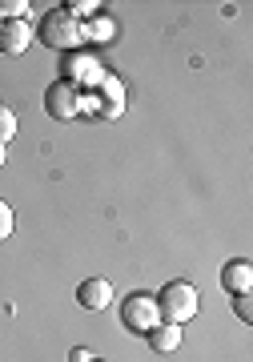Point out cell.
<instances>
[{
  "label": "cell",
  "mask_w": 253,
  "mask_h": 362,
  "mask_svg": "<svg viewBox=\"0 0 253 362\" xmlns=\"http://www.w3.org/2000/svg\"><path fill=\"white\" fill-rule=\"evenodd\" d=\"M76 302H81V310H105L113 302V286L105 278H85L76 286Z\"/></svg>",
  "instance_id": "6"
},
{
  "label": "cell",
  "mask_w": 253,
  "mask_h": 362,
  "mask_svg": "<svg viewBox=\"0 0 253 362\" xmlns=\"http://www.w3.org/2000/svg\"><path fill=\"white\" fill-rule=\"evenodd\" d=\"M93 362H101V358H93Z\"/></svg>",
  "instance_id": "17"
},
{
  "label": "cell",
  "mask_w": 253,
  "mask_h": 362,
  "mask_svg": "<svg viewBox=\"0 0 253 362\" xmlns=\"http://www.w3.org/2000/svg\"><path fill=\"white\" fill-rule=\"evenodd\" d=\"M45 113L52 121H73L81 113V89L69 85V81H52L49 89H45Z\"/></svg>",
  "instance_id": "4"
},
{
  "label": "cell",
  "mask_w": 253,
  "mask_h": 362,
  "mask_svg": "<svg viewBox=\"0 0 253 362\" xmlns=\"http://www.w3.org/2000/svg\"><path fill=\"white\" fill-rule=\"evenodd\" d=\"M61 8L73 16V21H81V16H93L101 4H97V0H69V4H61Z\"/></svg>",
  "instance_id": "12"
},
{
  "label": "cell",
  "mask_w": 253,
  "mask_h": 362,
  "mask_svg": "<svg viewBox=\"0 0 253 362\" xmlns=\"http://www.w3.org/2000/svg\"><path fill=\"white\" fill-rule=\"evenodd\" d=\"M121 322L133 334H149L153 326H161V310H157V298L149 290H133V294L121 302Z\"/></svg>",
  "instance_id": "3"
},
{
  "label": "cell",
  "mask_w": 253,
  "mask_h": 362,
  "mask_svg": "<svg viewBox=\"0 0 253 362\" xmlns=\"http://www.w3.org/2000/svg\"><path fill=\"white\" fill-rule=\"evenodd\" d=\"M0 169H4V145H0Z\"/></svg>",
  "instance_id": "16"
},
{
  "label": "cell",
  "mask_w": 253,
  "mask_h": 362,
  "mask_svg": "<svg viewBox=\"0 0 253 362\" xmlns=\"http://www.w3.org/2000/svg\"><path fill=\"white\" fill-rule=\"evenodd\" d=\"M33 45V25L28 21H0V52L4 57H20Z\"/></svg>",
  "instance_id": "5"
},
{
  "label": "cell",
  "mask_w": 253,
  "mask_h": 362,
  "mask_svg": "<svg viewBox=\"0 0 253 362\" xmlns=\"http://www.w3.org/2000/svg\"><path fill=\"white\" fill-rule=\"evenodd\" d=\"M81 21L64 13V8H49V13L37 21V40L40 45H49V49H61V52H73L76 40H81Z\"/></svg>",
  "instance_id": "2"
},
{
  "label": "cell",
  "mask_w": 253,
  "mask_h": 362,
  "mask_svg": "<svg viewBox=\"0 0 253 362\" xmlns=\"http://www.w3.org/2000/svg\"><path fill=\"white\" fill-rule=\"evenodd\" d=\"M13 233V209H8V202H0V242Z\"/></svg>",
  "instance_id": "14"
},
{
  "label": "cell",
  "mask_w": 253,
  "mask_h": 362,
  "mask_svg": "<svg viewBox=\"0 0 253 362\" xmlns=\"http://www.w3.org/2000/svg\"><path fill=\"white\" fill-rule=\"evenodd\" d=\"M16 137V113L8 105H0V145H8Z\"/></svg>",
  "instance_id": "10"
},
{
  "label": "cell",
  "mask_w": 253,
  "mask_h": 362,
  "mask_svg": "<svg viewBox=\"0 0 253 362\" xmlns=\"http://www.w3.org/2000/svg\"><path fill=\"white\" fill-rule=\"evenodd\" d=\"M69 85H81V81H101V73H97V65H93V57H85V52H64V65H61Z\"/></svg>",
  "instance_id": "8"
},
{
  "label": "cell",
  "mask_w": 253,
  "mask_h": 362,
  "mask_svg": "<svg viewBox=\"0 0 253 362\" xmlns=\"http://www.w3.org/2000/svg\"><path fill=\"white\" fill-rule=\"evenodd\" d=\"M28 0H0V21H25Z\"/></svg>",
  "instance_id": "11"
},
{
  "label": "cell",
  "mask_w": 253,
  "mask_h": 362,
  "mask_svg": "<svg viewBox=\"0 0 253 362\" xmlns=\"http://www.w3.org/2000/svg\"><path fill=\"white\" fill-rule=\"evenodd\" d=\"M153 298H157L161 322H173V326H185L197 314V306H201V294L189 282H165L161 294H153Z\"/></svg>",
  "instance_id": "1"
},
{
  "label": "cell",
  "mask_w": 253,
  "mask_h": 362,
  "mask_svg": "<svg viewBox=\"0 0 253 362\" xmlns=\"http://www.w3.org/2000/svg\"><path fill=\"white\" fill-rule=\"evenodd\" d=\"M145 338H149V350H157V354H169V350H177V346H181V326L161 322V326H153Z\"/></svg>",
  "instance_id": "9"
},
{
  "label": "cell",
  "mask_w": 253,
  "mask_h": 362,
  "mask_svg": "<svg viewBox=\"0 0 253 362\" xmlns=\"http://www.w3.org/2000/svg\"><path fill=\"white\" fill-rule=\"evenodd\" d=\"M221 286H225L229 294H249L253 286V262L249 258H233L221 266Z\"/></svg>",
  "instance_id": "7"
},
{
  "label": "cell",
  "mask_w": 253,
  "mask_h": 362,
  "mask_svg": "<svg viewBox=\"0 0 253 362\" xmlns=\"http://www.w3.org/2000/svg\"><path fill=\"white\" fill-rule=\"evenodd\" d=\"M233 310H237L241 322L249 326V322H253V298H249V294H233Z\"/></svg>",
  "instance_id": "13"
},
{
  "label": "cell",
  "mask_w": 253,
  "mask_h": 362,
  "mask_svg": "<svg viewBox=\"0 0 253 362\" xmlns=\"http://www.w3.org/2000/svg\"><path fill=\"white\" fill-rule=\"evenodd\" d=\"M69 362H93V354L85 346H73V350H69Z\"/></svg>",
  "instance_id": "15"
}]
</instances>
